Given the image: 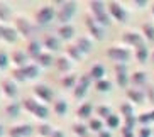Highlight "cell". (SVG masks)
<instances>
[{"instance_id":"681fc988","label":"cell","mask_w":154,"mask_h":137,"mask_svg":"<svg viewBox=\"0 0 154 137\" xmlns=\"http://www.w3.org/2000/svg\"><path fill=\"white\" fill-rule=\"evenodd\" d=\"M51 137H64V134L61 132V130H58V129H54L53 134H51Z\"/></svg>"},{"instance_id":"f546056e","label":"cell","mask_w":154,"mask_h":137,"mask_svg":"<svg viewBox=\"0 0 154 137\" xmlns=\"http://www.w3.org/2000/svg\"><path fill=\"white\" fill-rule=\"evenodd\" d=\"M136 58H137L139 63H146V59L149 58V51H147L146 46H142V47H139V49L136 51Z\"/></svg>"},{"instance_id":"8992f818","label":"cell","mask_w":154,"mask_h":137,"mask_svg":"<svg viewBox=\"0 0 154 137\" xmlns=\"http://www.w3.org/2000/svg\"><path fill=\"white\" fill-rule=\"evenodd\" d=\"M90 83H91V78L88 76V75H83V76L78 80L76 87H75V90H73V95L76 96V98H83V96L86 95V91H88Z\"/></svg>"},{"instance_id":"7dc6e473","label":"cell","mask_w":154,"mask_h":137,"mask_svg":"<svg viewBox=\"0 0 154 137\" xmlns=\"http://www.w3.org/2000/svg\"><path fill=\"white\" fill-rule=\"evenodd\" d=\"M122 137H134V130L124 127V129H122Z\"/></svg>"},{"instance_id":"db71d44e","label":"cell","mask_w":154,"mask_h":137,"mask_svg":"<svg viewBox=\"0 0 154 137\" xmlns=\"http://www.w3.org/2000/svg\"><path fill=\"white\" fill-rule=\"evenodd\" d=\"M152 14H154V5H152Z\"/></svg>"},{"instance_id":"bcb514c9","label":"cell","mask_w":154,"mask_h":137,"mask_svg":"<svg viewBox=\"0 0 154 137\" xmlns=\"http://www.w3.org/2000/svg\"><path fill=\"white\" fill-rule=\"evenodd\" d=\"M151 134H152V130L149 127H142L139 132V137H151Z\"/></svg>"},{"instance_id":"9c48e42d","label":"cell","mask_w":154,"mask_h":137,"mask_svg":"<svg viewBox=\"0 0 154 137\" xmlns=\"http://www.w3.org/2000/svg\"><path fill=\"white\" fill-rule=\"evenodd\" d=\"M32 134V127L29 123H20L9 129V137H29Z\"/></svg>"},{"instance_id":"d4e9b609","label":"cell","mask_w":154,"mask_h":137,"mask_svg":"<svg viewBox=\"0 0 154 137\" xmlns=\"http://www.w3.org/2000/svg\"><path fill=\"white\" fill-rule=\"evenodd\" d=\"M127 96H129L132 102H136V103H142V102H144V93L140 90H129L127 91Z\"/></svg>"},{"instance_id":"4fadbf2b","label":"cell","mask_w":154,"mask_h":137,"mask_svg":"<svg viewBox=\"0 0 154 137\" xmlns=\"http://www.w3.org/2000/svg\"><path fill=\"white\" fill-rule=\"evenodd\" d=\"M19 32L14 27H9V26H2L0 24V39L5 42H15Z\"/></svg>"},{"instance_id":"c3c4849f","label":"cell","mask_w":154,"mask_h":137,"mask_svg":"<svg viewBox=\"0 0 154 137\" xmlns=\"http://www.w3.org/2000/svg\"><path fill=\"white\" fill-rule=\"evenodd\" d=\"M146 91H147L151 102H154V87H147V88H146Z\"/></svg>"},{"instance_id":"ee69618b","label":"cell","mask_w":154,"mask_h":137,"mask_svg":"<svg viewBox=\"0 0 154 137\" xmlns=\"http://www.w3.org/2000/svg\"><path fill=\"white\" fill-rule=\"evenodd\" d=\"M9 64V56L5 54L4 51H0V69H5Z\"/></svg>"},{"instance_id":"11a10c76","label":"cell","mask_w":154,"mask_h":137,"mask_svg":"<svg viewBox=\"0 0 154 137\" xmlns=\"http://www.w3.org/2000/svg\"><path fill=\"white\" fill-rule=\"evenodd\" d=\"M152 61H154V53H152Z\"/></svg>"},{"instance_id":"816d5d0a","label":"cell","mask_w":154,"mask_h":137,"mask_svg":"<svg viewBox=\"0 0 154 137\" xmlns=\"http://www.w3.org/2000/svg\"><path fill=\"white\" fill-rule=\"evenodd\" d=\"M4 135V127H2V125H0V137Z\"/></svg>"},{"instance_id":"2e32d148","label":"cell","mask_w":154,"mask_h":137,"mask_svg":"<svg viewBox=\"0 0 154 137\" xmlns=\"http://www.w3.org/2000/svg\"><path fill=\"white\" fill-rule=\"evenodd\" d=\"M115 71H117V83H119V87H120V88H125V87H127V81H129L125 64L119 63L117 66H115Z\"/></svg>"},{"instance_id":"f6af8a7d","label":"cell","mask_w":154,"mask_h":137,"mask_svg":"<svg viewBox=\"0 0 154 137\" xmlns=\"http://www.w3.org/2000/svg\"><path fill=\"white\" fill-rule=\"evenodd\" d=\"M136 122H137V119L136 117H134V115H132V117H127L125 119V125H124V127H127V129H134V125H136Z\"/></svg>"},{"instance_id":"52a82bcc","label":"cell","mask_w":154,"mask_h":137,"mask_svg":"<svg viewBox=\"0 0 154 137\" xmlns=\"http://www.w3.org/2000/svg\"><path fill=\"white\" fill-rule=\"evenodd\" d=\"M107 56L113 61H119V63H125L129 58H131V53L127 49H122V47H109L107 51Z\"/></svg>"},{"instance_id":"30bf717a","label":"cell","mask_w":154,"mask_h":137,"mask_svg":"<svg viewBox=\"0 0 154 137\" xmlns=\"http://www.w3.org/2000/svg\"><path fill=\"white\" fill-rule=\"evenodd\" d=\"M109 10H110V14H112V17L115 19V20H119V22H122V24L127 20V14H125V10L122 9V5L120 4H117V2H110Z\"/></svg>"},{"instance_id":"d6a6232c","label":"cell","mask_w":154,"mask_h":137,"mask_svg":"<svg viewBox=\"0 0 154 137\" xmlns=\"http://www.w3.org/2000/svg\"><path fill=\"white\" fill-rule=\"evenodd\" d=\"M142 31H144V34H146V39L154 42V26L152 24H144V26H142Z\"/></svg>"},{"instance_id":"f35d334b","label":"cell","mask_w":154,"mask_h":137,"mask_svg":"<svg viewBox=\"0 0 154 137\" xmlns=\"http://www.w3.org/2000/svg\"><path fill=\"white\" fill-rule=\"evenodd\" d=\"M97 114L102 117V119H109L110 115H112V112H110L109 107H105V105H100L98 108H97Z\"/></svg>"},{"instance_id":"836d02e7","label":"cell","mask_w":154,"mask_h":137,"mask_svg":"<svg viewBox=\"0 0 154 137\" xmlns=\"http://www.w3.org/2000/svg\"><path fill=\"white\" fill-rule=\"evenodd\" d=\"M53 130H54V129L51 127V125H48V123H41V125L37 127V132L41 134L42 137H51Z\"/></svg>"},{"instance_id":"60d3db41","label":"cell","mask_w":154,"mask_h":137,"mask_svg":"<svg viewBox=\"0 0 154 137\" xmlns=\"http://www.w3.org/2000/svg\"><path fill=\"white\" fill-rule=\"evenodd\" d=\"M90 129L91 130H95V132H102V130H103V129H102V120L90 119Z\"/></svg>"},{"instance_id":"74e56055","label":"cell","mask_w":154,"mask_h":137,"mask_svg":"<svg viewBox=\"0 0 154 137\" xmlns=\"http://www.w3.org/2000/svg\"><path fill=\"white\" fill-rule=\"evenodd\" d=\"M105 123L109 129H117L119 127V115H110L109 119H105Z\"/></svg>"},{"instance_id":"ffe728a7","label":"cell","mask_w":154,"mask_h":137,"mask_svg":"<svg viewBox=\"0 0 154 137\" xmlns=\"http://www.w3.org/2000/svg\"><path fill=\"white\" fill-rule=\"evenodd\" d=\"M76 47L82 51V53H90L91 51V41L88 39V37H78Z\"/></svg>"},{"instance_id":"8d00e7d4","label":"cell","mask_w":154,"mask_h":137,"mask_svg":"<svg viewBox=\"0 0 154 137\" xmlns=\"http://www.w3.org/2000/svg\"><path fill=\"white\" fill-rule=\"evenodd\" d=\"M73 132L76 134V135H80V137H85L86 132H88V129H86L83 123H75V125H73Z\"/></svg>"},{"instance_id":"7bdbcfd3","label":"cell","mask_w":154,"mask_h":137,"mask_svg":"<svg viewBox=\"0 0 154 137\" xmlns=\"http://www.w3.org/2000/svg\"><path fill=\"white\" fill-rule=\"evenodd\" d=\"M137 122L142 123L144 127H147V123L152 122V119H151V114H142V115H139V117H137Z\"/></svg>"},{"instance_id":"ab89813d","label":"cell","mask_w":154,"mask_h":137,"mask_svg":"<svg viewBox=\"0 0 154 137\" xmlns=\"http://www.w3.org/2000/svg\"><path fill=\"white\" fill-rule=\"evenodd\" d=\"M120 110H122V115L124 117H132L134 115V110H132V105L131 103H122V107H120Z\"/></svg>"},{"instance_id":"5b68a950","label":"cell","mask_w":154,"mask_h":137,"mask_svg":"<svg viewBox=\"0 0 154 137\" xmlns=\"http://www.w3.org/2000/svg\"><path fill=\"white\" fill-rule=\"evenodd\" d=\"M54 17V9L49 7V5H44L41 9L36 12V20L37 24H41V26H46V24H49Z\"/></svg>"},{"instance_id":"9a60e30c","label":"cell","mask_w":154,"mask_h":137,"mask_svg":"<svg viewBox=\"0 0 154 137\" xmlns=\"http://www.w3.org/2000/svg\"><path fill=\"white\" fill-rule=\"evenodd\" d=\"M41 54H42L41 42L37 41V39H31V41L27 42V56H29V58H34V59H37Z\"/></svg>"},{"instance_id":"4316f807","label":"cell","mask_w":154,"mask_h":137,"mask_svg":"<svg viewBox=\"0 0 154 137\" xmlns=\"http://www.w3.org/2000/svg\"><path fill=\"white\" fill-rule=\"evenodd\" d=\"M37 66H51V63H53V56H51V53H42L39 58H37Z\"/></svg>"},{"instance_id":"d590c367","label":"cell","mask_w":154,"mask_h":137,"mask_svg":"<svg viewBox=\"0 0 154 137\" xmlns=\"http://www.w3.org/2000/svg\"><path fill=\"white\" fill-rule=\"evenodd\" d=\"M95 88L98 91H109L110 88H112V83H110L109 80H100V81H97Z\"/></svg>"},{"instance_id":"3957f363","label":"cell","mask_w":154,"mask_h":137,"mask_svg":"<svg viewBox=\"0 0 154 137\" xmlns=\"http://www.w3.org/2000/svg\"><path fill=\"white\" fill-rule=\"evenodd\" d=\"M75 10H76V4H75V2H64V4H61V9H59V12L56 14V17H58V20L63 24V26H66V24L69 22V19L73 17Z\"/></svg>"},{"instance_id":"ba28073f","label":"cell","mask_w":154,"mask_h":137,"mask_svg":"<svg viewBox=\"0 0 154 137\" xmlns=\"http://www.w3.org/2000/svg\"><path fill=\"white\" fill-rule=\"evenodd\" d=\"M0 90L4 91L9 98H15L17 96V85L12 78H4L2 83H0Z\"/></svg>"},{"instance_id":"484cf974","label":"cell","mask_w":154,"mask_h":137,"mask_svg":"<svg viewBox=\"0 0 154 137\" xmlns=\"http://www.w3.org/2000/svg\"><path fill=\"white\" fill-rule=\"evenodd\" d=\"M56 66H58L59 71H69V69H71V63H69V59L64 58V56H61V58L56 59Z\"/></svg>"},{"instance_id":"4dcf8cb0","label":"cell","mask_w":154,"mask_h":137,"mask_svg":"<svg viewBox=\"0 0 154 137\" xmlns=\"http://www.w3.org/2000/svg\"><path fill=\"white\" fill-rule=\"evenodd\" d=\"M12 80H14V81H26L27 76H26L24 68H15L14 71H12Z\"/></svg>"},{"instance_id":"603a6c76","label":"cell","mask_w":154,"mask_h":137,"mask_svg":"<svg viewBox=\"0 0 154 137\" xmlns=\"http://www.w3.org/2000/svg\"><path fill=\"white\" fill-rule=\"evenodd\" d=\"M91 110H93L91 103H83V105L76 110V115L78 117H82V119H88V117L91 115Z\"/></svg>"},{"instance_id":"6da1fadb","label":"cell","mask_w":154,"mask_h":137,"mask_svg":"<svg viewBox=\"0 0 154 137\" xmlns=\"http://www.w3.org/2000/svg\"><path fill=\"white\" fill-rule=\"evenodd\" d=\"M90 9H91V12H93V19H95L100 26H109L110 24V17H109V14L105 12V4L95 0V2H90Z\"/></svg>"},{"instance_id":"44dd1931","label":"cell","mask_w":154,"mask_h":137,"mask_svg":"<svg viewBox=\"0 0 154 137\" xmlns=\"http://www.w3.org/2000/svg\"><path fill=\"white\" fill-rule=\"evenodd\" d=\"M58 34H59V37H61V39H66V41H68V39H71V37H73L75 29H73L71 26H68V24H66V26H61V27L58 29Z\"/></svg>"},{"instance_id":"8fae6325","label":"cell","mask_w":154,"mask_h":137,"mask_svg":"<svg viewBox=\"0 0 154 137\" xmlns=\"http://www.w3.org/2000/svg\"><path fill=\"white\" fill-rule=\"evenodd\" d=\"M85 22H86V27H88V31L91 32V36L95 37V39H98V41H100V39H103V29H102V26L97 22L95 19L86 17Z\"/></svg>"},{"instance_id":"b9f144b4","label":"cell","mask_w":154,"mask_h":137,"mask_svg":"<svg viewBox=\"0 0 154 137\" xmlns=\"http://www.w3.org/2000/svg\"><path fill=\"white\" fill-rule=\"evenodd\" d=\"M146 81V73L142 71H137L136 75H132V83H136V85H140V83Z\"/></svg>"},{"instance_id":"83f0119b","label":"cell","mask_w":154,"mask_h":137,"mask_svg":"<svg viewBox=\"0 0 154 137\" xmlns=\"http://www.w3.org/2000/svg\"><path fill=\"white\" fill-rule=\"evenodd\" d=\"M12 15V10L5 2H0V20H9Z\"/></svg>"},{"instance_id":"e0dca14e","label":"cell","mask_w":154,"mask_h":137,"mask_svg":"<svg viewBox=\"0 0 154 137\" xmlns=\"http://www.w3.org/2000/svg\"><path fill=\"white\" fill-rule=\"evenodd\" d=\"M27 59H29L27 53H24V51H20V49H15L14 53H12V61L17 64V68H26L29 64Z\"/></svg>"},{"instance_id":"5bb4252c","label":"cell","mask_w":154,"mask_h":137,"mask_svg":"<svg viewBox=\"0 0 154 137\" xmlns=\"http://www.w3.org/2000/svg\"><path fill=\"white\" fill-rule=\"evenodd\" d=\"M124 42H125V44H131V46H136L137 49L144 46L142 36L137 34V32H125V34H124Z\"/></svg>"},{"instance_id":"7402d4cb","label":"cell","mask_w":154,"mask_h":137,"mask_svg":"<svg viewBox=\"0 0 154 137\" xmlns=\"http://www.w3.org/2000/svg\"><path fill=\"white\" fill-rule=\"evenodd\" d=\"M5 114L9 115V117H17L20 114V105H19L17 102H10L9 105L5 107Z\"/></svg>"},{"instance_id":"f5cc1de1","label":"cell","mask_w":154,"mask_h":137,"mask_svg":"<svg viewBox=\"0 0 154 137\" xmlns=\"http://www.w3.org/2000/svg\"><path fill=\"white\" fill-rule=\"evenodd\" d=\"M151 119H152V122H154V110L151 112Z\"/></svg>"},{"instance_id":"cb8c5ba5","label":"cell","mask_w":154,"mask_h":137,"mask_svg":"<svg viewBox=\"0 0 154 137\" xmlns=\"http://www.w3.org/2000/svg\"><path fill=\"white\" fill-rule=\"evenodd\" d=\"M53 110H54L56 115H64L66 112H68V103H66L64 100H56Z\"/></svg>"},{"instance_id":"e575fe53","label":"cell","mask_w":154,"mask_h":137,"mask_svg":"<svg viewBox=\"0 0 154 137\" xmlns=\"http://www.w3.org/2000/svg\"><path fill=\"white\" fill-rule=\"evenodd\" d=\"M76 80H78V78L75 76V75H68V76L63 80V87L64 88H75V87H76V83H78Z\"/></svg>"},{"instance_id":"1f68e13d","label":"cell","mask_w":154,"mask_h":137,"mask_svg":"<svg viewBox=\"0 0 154 137\" xmlns=\"http://www.w3.org/2000/svg\"><path fill=\"white\" fill-rule=\"evenodd\" d=\"M66 53H68V56H69V58H73V59H80L82 54H83L82 51L76 47V44H75V46H68V47H66Z\"/></svg>"},{"instance_id":"7a4b0ae2","label":"cell","mask_w":154,"mask_h":137,"mask_svg":"<svg viewBox=\"0 0 154 137\" xmlns=\"http://www.w3.org/2000/svg\"><path fill=\"white\" fill-rule=\"evenodd\" d=\"M22 105L26 110H29L31 114H34L36 117H39V119H48V117H49V110L46 108L44 105L37 103L36 100H32V98H26Z\"/></svg>"},{"instance_id":"f907efd6","label":"cell","mask_w":154,"mask_h":137,"mask_svg":"<svg viewBox=\"0 0 154 137\" xmlns=\"http://www.w3.org/2000/svg\"><path fill=\"white\" fill-rule=\"evenodd\" d=\"M98 137H112V135H110V132H107V130H102V132H98Z\"/></svg>"},{"instance_id":"f1b7e54d","label":"cell","mask_w":154,"mask_h":137,"mask_svg":"<svg viewBox=\"0 0 154 137\" xmlns=\"http://www.w3.org/2000/svg\"><path fill=\"white\" fill-rule=\"evenodd\" d=\"M24 71H26V76L29 78H36L37 75H39V66L37 64H27L26 68H24Z\"/></svg>"},{"instance_id":"277c9868","label":"cell","mask_w":154,"mask_h":137,"mask_svg":"<svg viewBox=\"0 0 154 137\" xmlns=\"http://www.w3.org/2000/svg\"><path fill=\"white\" fill-rule=\"evenodd\" d=\"M15 31H17L19 34L26 36V37H31L32 34L36 32V27H34L26 17H17L15 19Z\"/></svg>"},{"instance_id":"ac0fdd59","label":"cell","mask_w":154,"mask_h":137,"mask_svg":"<svg viewBox=\"0 0 154 137\" xmlns=\"http://www.w3.org/2000/svg\"><path fill=\"white\" fill-rule=\"evenodd\" d=\"M103 75H105L103 66H102V64H95V66L90 69L88 76H90L91 80H97V81H100V80H103Z\"/></svg>"},{"instance_id":"7c38bea8","label":"cell","mask_w":154,"mask_h":137,"mask_svg":"<svg viewBox=\"0 0 154 137\" xmlns=\"http://www.w3.org/2000/svg\"><path fill=\"white\" fill-rule=\"evenodd\" d=\"M34 91V95L37 98H41L42 102H51L53 100V90L49 87H46V85H36V87L32 88Z\"/></svg>"},{"instance_id":"d6986e66","label":"cell","mask_w":154,"mask_h":137,"mask_svg":"<svg viewBox=\"0 0 154 137\" xmlns=\"http://www.w3.org/2000/svg\"><path fill=\"white\" fill-rule=\"evenodd\" d=\"M44 46L49 51H58L59 49V37H56V36H46L44 37Z\"/></svg>"}]
</instances>
